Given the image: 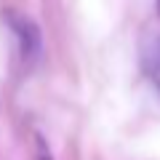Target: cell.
Listing matches in <instances>:
<instances>
[{
    "label": "cell",
    "mask_w": 160,
    "mask_h": 160,
    "mask_svg": "<svg viewBox=\"0 0 160 160\" xmlns=\"http://www.w3.org/2000/svg\"><path fill=\"white\" fill-rule=\"evenodd\" d=\"M158 6H160V0H158Z\"/></svg>",
    "instance_id": "4"
},
{
    "label": "cell",
    "mask_w": 160,
    "mask_h": 160,
    "mask_svg": "<svg viewBox=\"0 0 160 160\" xmlns=\"http://www.w3.org/2000/svg\"><path fill=\"white\" fill-rule=\"evenodd\" d=\"M144 69H147V78H149V83H152L155 93L160 99V43L147 48V53H144Z\"/></svg>",
    "instance_id": "2"
},
{
    "label": "cell",
    "mask_w": 160,
    "mask_h": 160,
    "mask_svg": "<svg viewBox=\"0 0 160 160\" xmlns=\"http://www.w3.org/2000/svg\"><path fill=\"white\" fill-rule=\"evenodd\" d=\"M6 22H8V27H11V32L16 35L22 62L24 64L38 62L40 51H43V40H40V29L35 27V22L27 19V16H22V13H16V11H8L6 13Z\"/></svg>",
    "instance_id": "1"
},
{
    "label": "cell",
    "mask_w": 160,
    "mask_h": 160,
    "mask_svg": "<svg viewBox=\"0 0 160 160\" xmlns=\"http://www.w3.org/2000/svg\"><path fill=\"white\" fill-rule=\"evenodd\" d=\"M35 160H51V155H48L46 149H40V155H38V158H35Z\"/></svg>",
    "instance_id": "3"
}]
</instances>
